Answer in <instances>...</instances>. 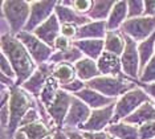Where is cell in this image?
Instances as JSON below:
<instances>
[{
	"mask_svg": "<svg viewBox=\"0 0 155 139\" xmlns=\"http://www.w3.org/2000/svg\"><path fill=\"white\" fill-rule=\"evenodd\" d=\"M109 139H118V138H115V137H111V135H109Z\"/></svg>",
	"mask_w": 155,
	"mask_h": 139,
	"instance_id": "48",
	"label": "cell"
},
{
	"mask_svg": "<svg viewBox=\"0 0 155 139\" xmlns=\"http://www.w3.org/2000/svg\"><path fill=\"white\" fill-rule=\"evenodd\" d=\"M97 65H98V70H100L101 76H110V77L123 76L121 57L117 55L104 52L100 58L97 60Z\"/></svg>",
	"mask_w": 155,
	"mask_h": 139,
	"instance_id": "15",
	"label": "cell"
},
{
	"mask_svg": "<svg viewBox=\"0 0 155 139\" xmlns=\"http://www.w3.org/2000/svg\"><path fill=\"white\" fill-rule=\"evenodd\" d=\"M53 139H69V137L64 130H56L53 133Z\"/></svg>",
	"mask_w": 155,
	"mask_h": 139,
	"instance_id": "45",
	"label": "cell"
},
{
	"mask_svg": "<svg viewBox=\"0 0 155 139\" xmlns=\"http://www.w3.org/2000/svg\"><path fill=\"white\" fill-rule=\"evenodd\" d=\"M114 4L115 2L113 0H93V5L90 12L87 13V17L91 21H106Z\"/></svg>",
	"mask_w": 155,
	"mask_h": 139,
	"instance_id": "24",
	"label": "cell"
},
{
	"mask_svg": "<svg viewBox=\"0 0 155 139\" xmlns=\"http://www.w3.org/2000/svg\"><path fill=\"white\" fill-rule=\"evenodd\" d=\"M73 45L82 52L84 57L91 58L97 61L101 55L105 52V41L104 40H76Z\"/></svg>",
	"mask_w": 155,
	"mask_h": 139,
	"instance_id": "22",
	"label": "cell"
},
{
	"mask_svg": "<svg viewBox=\"0 0 155 139\" xmlns=\"http://www.w3.org/2000/svg\"><path fill=\"white\" fill-rule=\"evenodd\" d=\"M105 131L118 139H139V127L123 121L118 123H111Z\"/></svg>",
	"mask_w": 155,
	"mask_h": 139,
	"instance_id": "23",
	"label": "cell"
},
{
	"mask_svg": "<svg viewBox=\"0 0 155 139\" xmlns=\"http://www.w3.org/2000/svg\"><path fill=\"white\" fill-rule=\"evenodd\" d=\"M45 139H53V134H52V135H49V137H47Z\"/></svg>",
	"mask_w": 155,
	"mask_h": 139,
	"instance_id": "47",
	"label": "cell"
},
{
	"mask_svg": "<svg viewBox=\"0 0 155 139\" xmlns=\"http://www.w3.org/2000/svg\"><path fill=\"white\" fill-rule=\"evenodd\" d=\"M144 16H155V0H147L144 2Z\"/></svg>",
	"mask_w": 155,
	"mask_h": 139,
	"instance_id": "42",
	"label": "cell"
},
{
	"mask_svg": "<svg viewBox=\"0 0 155 139\" xmlns=\"http://www.w3.org/2000/svg\"><path fill=\"white\" fill-rule=\"evenodd\" d=\"M81 58H84L82 52H81L78 48H76L74 45H72L69 49H66V51L54 52L53 55H52L51 60H49V62L53 64V65H57V64H62V62L72 64V65H74V64L78 62Z\"/></svg>",
	"mask_w": 155,
	"mask_h": 139,
	"instance_id": "27",
	"label": "cell"
},
{
	"mask_svg": "<svg viewBox=\"0 0 155 139\" xmlns=\"http://www.w3.org/2000/svg\"><path fill=\"white\" fill-rule=\"evenodd\" d=\"M72 99H73L72 94L60 89L54 101L47 109V113L52 121V123H53V126L56 127V130H62V127H64V122L69 113L70 105H72Z\"/></svg>",
	"mask_w": 155,
	"mask_h": 139,
	"instance_id": "10",
	"label": "cell"
},
{
	"mask_svg": "<svg viewBox=\"0 0 155 139\" xmlns=\"http://www.w3.org/2000/svg\"><path fill=\"white\" fill-rule=\"evenodd\" d=\"M86 88V82H84V81H81L80 78H76L73 82H70L68 85H64V86H61V90H64L66 93H69V94L74 95L77 93H80L81 90H84V89Z\"/></svg>",
	"mask_w": 155,
	"mask_h": 139,
	"instance_id": "33",
	"label": "cell"
},
{
	"mask_svg": "<svg viewBox=\"0 0 155 139\" xmlns=\"http://www.w3.org/2000/svg\"><path fill=\"white\" fill-rule=\"evenodd\" d=\"M155 138V121L139 126V139H154Z\"/></svg>",
	"mask_w": 155,
	"mask_h": 139,
	"instance_id": "36",
	"label": "cell"
},
{
	"mask_svg": "<svg viewBox=\"0 0 155 139\" xmlns=\"http://www.w3.org/2000/svg\"><path fill=\"white\" fill-rule=\"evenodd\" d=\"M129 8V19H137V17L144 16V2L142 0H130L127 2Z\"/></svg>",
	"mask_w": 155,
	"mask_h": 139,
	"instance_id": "31",
	"label": "cell"
},
{
	"mask_svg": "<svg viewBox=\"0 0 155 139\" xmlns=\"http://www.w3.org/2000/svg\"><path fill=\"white\" fill-rule=\"evenodd\" d=\"M114 111H115V102L106 106V108L91 110L90 118L87 119V122L78 131H85V133H101V131H105L113 122Z\"/></svg>",
	"mask_w": 155,
	"mask_h": 139,
	"instance_id": "11",
	"label": "cell"
},
{
	"mask_svg": "<svg viewBox=\"0 0 155 139\" xmlns=\"http://www.w3.org/2000/svg\"><path fill=\"white\" fill-rule=\"evenodd\" d=\"M0 48H2V53L8 58L16 73V85L21 86L36 72L38 65L35 62L25 46L17 40L16 36H12V35L2 36Z\"/></svg>",
	"mask_w": 155,
	"mask_h": 139,
	"instance_id": "1",
	"label": "cell"
},
{
	"mask_svg": "<svg viewBox=\"0 0 155 139\" xmlns=\"http://www.w3.org/2000/svg\"><path fill=\"white\" fill-rule=\"evenodd\" d=\"M41 121V115L40 113H38V110L36 108L31 109L29 111H28L25 115H24V118L21 121V123H20V129L21 127H25L28 124H32V123H36V122H40Z\"/></svg>",
	"mask_w": 155,
	"mask_h": 139,
	"instance_id": "34",
	"label": "cell"
},
{
	"mask_svg": "<svg viewBox=\"0 0 155 139\" xmlns=\"http://www.w3.org/2000/svg\"><path fill=\"white\" fill-rule=\"evenodd\" d=\"M138 82L140 84H155V56L149 61L144 69L139 74Z\"/></svg>",
	"mask_w": 155,
	"mask_h": 139,
	"instance_id": "30",
	"label": "cell"
},
{
	"mask_svg": "<svg viewBox=\"0 0 155 139\" xmlns=\"http://www.w3.org/2000/svg\"><path fill=\"white\" fill-rule=\"evenodd\" d=\"M91 115V109L81 99L73 95L72 105L66 115L62 130H80Z\"/></svg>",
	"mask_w": 155,
	"mask_h": 139,
	"instance_id": "12",
	"label": "cell"
},
{
	"mask_svg": "<svg viewBox=\"0 0 155 139\" xmlns=\"http://www.w3.org/2000/svg\"><path fill=\"white\" fill-rule=\"evenodd\" d=\"M135 85L139 86L140 89H143V90L147 93V95H149L153 101H155V84H140L138 81H135Z\"/></svg>",
	"mask_w": 155,
	"mask_h": 139,
	"instance_id": "40",
	"label": "cell"
},
{
	"mask_svg": "<svg viewBox=\"0 0 155 139\" xmlns=\"http://www.w3.org/2000/svg\"><path fill=\"white\" fill-rule=\"evenodd\" d=\"M85 139H109V134L106 131H101V133H85L81 131Z\"/></svg>",
	"mask_w": 155,
	"mask_h": 139,
	"instance_id": "41",
	"label": "cell"
},
{
	"mask_svg": "<svg viewBox=\"0 0 155 139\" xmlns=\"http://www.w3.org/2000/svg\"><path fill=\"white\" fill-rule=\"evenodd\" d=\"M138 52L140 58V72L144 69V66L149 64V61L155 56V33L150 36L147 40H144L138 44ZM139 72V74H140Z\"/></svg>",
	"mask_w": 155,
	"mask_h": 139,
	"instance_id": "29",
	"label": "cell"
},
{
	"mask_svg": "<svg viewBox=\"0 0 155 139\" xmlns=\"http://www.w3.org/2000/svg\"><path fill=\"white\" fill-rule=\"evenodd\" d=\"M0 82H2V86L11 89L13 86H16V80H12V78L4 76V74H0Z\"/></svg>",
	"mask_w": 155,
	"mask_h": 139,
	"instance_id": "43",
	"label": "cell"
},
{
	"mask_svg": "<svg viewBox=\"0 0 155 139\" xmlns=\"http://www.w3.org/2000/svg\"><path fill=\"white\" fill-rule=\"evenodd\" d=\"M31 15V2L25 0H4L2 2V17L8 23L11 35L17 36L24 31Z\"/></svg>",
	"mask_w": 155,
	"mask_h": 139,
	"instance_id": "3",
	"label": "cell"
},
{
	"mask_svg": "<svg viewBox=\"0 0 155 139\" xmlns=\"http://www.w3.org/2000/svg\"><path fill=\"white\" fill-rule=\"evenodd\" d=\"M52 76H53V78L57 81L60 88H61V86H64V85H68L70 82H73V81L77 78V73H76L74 65L62 62V64L54 65Z\"/></svg>",
	"mask_w": 155,
	"mask_h": 139,
	"instance_id": "26",
	"label": "cell"
},
{
	"mask_svg": "<svg viewBox=\"0 0 155 139\" xmlns=\"http://www.w3.org/2000/svg\"><path fill=\"white\" fill-rule=\"evenodd\" d=\"M154 121H155L154 102H146V103H143L139 109H137L130 117H127L123 122L139 127V126H142V124H144V123L154 122Z\"/></svg>",
	"mask_w": 155,
	"mask_h": 139,
	"instance_id": "20",
	"label": "cell"
},
{
	"mask_svg": "<svg viewBox=\"0 0 155 139\" xmlns=\"http://www.w3.org/2000/svg\"><path fill=\"white\" fill-rule=\"evenodd\" d=\"M73 45V41L69 40V38L64 37L62 35H60V36L56 38L54 44H53V51L54 52H62V51H66V49H69L70 46Z\"/></svg>",
	"mask_w": 155,
	"mask_h": 139,
	"instance_id": "38",
	"label": "cell"
},
{
	"mask_svg": "<svg viewBox=\"0 0 155 139\" xmlns=\"http://www.w3.org/2000/svg\"><path fill=\"white\" fill-rule=\"evenodd\" d=\"M106 33H107L106 21H90V23L78 28V33H77L76 40H105Z\"/></svg>",
	"mask_w": 155,
	"mask_h": 139,
	"instance_id": "18",
	"label": "cell"
},
{
	"mask_svg": "<svg viewBox=\"0 0 155 139\" xmlns=\"http://www.w3.org/2000/svg\"><path fill=\"white\" fill-rule=\"evenodd\" d=\"M105 52L113 53L121 57L125 51L126 41L125 36L121 33V31H107L106 37H105Z\"/></svg>",
	"mask_w": 155,
	"mask_h": 139,
	"instance_id": "25",
	"label": "cell"
},
{
	"mask_svg": "<svg viewBox=\"0 0 155 139\" xmlns=\"http://www.w3.org/2000/svg\"><path fill=\"white\" fill-rule=\"evenodd\" d=\"M12 139H29V138H28L24 133H21L20 130H17L16 133H15V135H13V138H12Z\"/></svg>",
	"mask_w": 155,
	"mask_h": 139,
	"instance_id": "46",
	"label": "cell"
},
{
	"mask_svg": "<svg viewBox=\"0 0 155 139\" xmlns=\"http://www.w3.org/2000/svg\"><path fill=\"white\" fill-rule=\"evenodd\" d=\"M78 25L76 24H62L61 25V35L69 40L74 41L77 38V33H78Z\"/></svg>",
	"mask_w": 155,
	"mask_h": 139,
	"instance_id": "37",
	"label": "cell"
},
{
	"mask_svg": "<svg viewBox=\"0 0 155 139\" xmlns=\"http://www.w3.org/2000/svg\"><path fill=\"white\" fill-rule=\"evenodd\" d=\"M146 102H153V99L139 86H135L130 91L125 93L115 101V111L111 123H118L125 121Z\"/></svg>",
	"mask_w": 155,
	"mask_h": 139,
	"instance_id": "5",
	"label": "cell"
},
{
	"mask_svg": "<svg viewBox=\"0 0 155 139\" xmlns=\"http://www.w3.org/2000/svg\"><path fill=\"white\" fill-rule=\"evenodd\" d=\"M54 15L57 16L61 25L62 24H76V25H78V27H82L91 21L87 16H82V15H80V13H77L72 7L64 5L61 3V0L57 2V5H56V9H54Z\"/></svg>",
	"mask_w": 155,
	"mask_h": 139,
	"instance_id": "16",
	"label": "cell"
},
{
	"mask_svg": "<svg viewBox=\"0 0 155 139\" xmlns=\"http://www.w3.org/2000/svg\"><path fill=\"white\" fill-rule=\"evenodd\" d=\"M19 130L25 134L29 139H45L47 137H49V135H52L54 133L53 130L49 129L48 124L44 123L43 121L32 123V124H28V126L21 127V129H19Z\"/></svg>",
	"mask_w": 155,
	"mask_h": 139,
	"instance_id": "28",
	"label": "cell"
},
{
	"mask_svg": "<svg viewBox=\"0 0 155 139\" xmlns=\"http://www.w3.org/2000/svg\"><path fill=\"white\" fill-rule=\"evenodd\" d=\"M9 121H11V114H9V105L2 106L0 108V123H2V129L7 133L9 127Z\"/></svg>",
	"mask_w": 155,
	"mask_h": 139,
	"instance_id": "39",
	"label": "cell"
},
{
	"mask_svg": "<svg viewBox=\"0 0 155 139\" xmlns=\"http://www.w3.org/2000/svg\"><path fill=\"white\" fill-rule=\"evenodd\" d=\"M66 134H68V137L69 139H85L84 138V135L81 131L78 130H64Z\"/></svg>",
	"mask_w": 155,
	"mask_h": 139,
	"instance_id": "44",
	"label": "cell"
},
{
	"mask_svg": "<svg viewBox=\"0 0 155 139\" xmlns=\"http://www.w3.org/2000/svg\"><path fill=\"white\" fill-rule=\"evenodd\" d=\"M154 139H155V138H154Z\"/></svg>",
	"mask_w": 155,
	"mask_h": 139,
	"instance_id": "49",
	"label": "cell"
},
{
	"mask_svg": "<svg viewBox=\"0 0 155 139\" xmlns=\"http://www.w3.org/2000/svg\"><path fill=\"white\" fill-rule=\"evenodd\" d=\"M0 74H4V76L12 78V80H16V73L13 70V68L11 65V62L8 61V58L2 53V60H0Z\"/></svg>",
	"mask_w": 155,
	"mask_h": 139,
	"instance_id": "35",
	"label": "cell"
},
{
	"mask_svg": "<svg viewBox=\"0 0 155 139\" xmlns=\"http://www.w3.org/2000/svg\"><path fill=\"white\" fill-rule=\"evenodd\" d=\"M53 68L54 65L51 62H47V64H43L40 65L36 69L32 76H31L28 80L21 85V88L24 89L25 91L29 93L32 97L38 101L40 98V94L43 91V89L47 84V81L49 80V77H52V73H53Z\"/></svg>",
	"mask_w": 155,
	"mask_h": 139,
	"instance_id": "13",
	"label": "cell"
},
{
	"mask_svg": "<svg viewBox=\"0 0 155 139\" xmlns=\"http://www.w3.org/2000/svg\"><path fill=\"white\" fill-rule=\"evenodd\" d=\"M16 37H17V40L25 46L28 53L31 55V57L35 60V62H36L38 66L43 65V64L49 62L52 55L54 53L52 46H49L45 44L44 41H41L32 32L23 31V32H20Z\"/></svg>",
	"mask_w": 155,
	"mask_h": 139,
	"instance_id": "7",
	"label": "cell"
},
{
	"mask_svg": "<svg viewBox=\"0 0 155 139\" xmlns=\"http://www.w3.org/2000/svg\"><path fill=\"white\" fill-rule=\"evenodd\" d=\"M74 97L81 99L84 103H86L91 110L106 108V106L111 105V103H114L115 101H117V99L105 97L104 94H101V93L93 90V89H90V88H85L84 90H81L80 93L74 94Z\"/></svg>",
	"mask_w": 155,
	"mask_h": 139,
	"instance_id": "17",
	"label": "cell"
},
{
	"mask_svg": "<svg viewBox=\"0 0 155 139\" xmlns=\"http://www.w3.org/2000/svg\"><path fill=\"white\" fill-rule=\"evenodd\" d=\"M91 5H93V0H72V8L82 16H87Z\"/></svg>",
	"mask_w": 155,
	"mask_h": 139,
	"instance_id": "32",
	"label": "cell"
},
{
	"mask_svg": "<svg viewBox=\"0 0 155 139\" xmlns=\"http://www.w3.org/2000/svg\"><path fill=\"white\" fill-rule=\"evenodd\" d=\"M56 5H57L56 0H48V2L31 0V15L24 32H33L43 23H45L54 13Z\"/></svg>",
	"mask_w": 155,
	"mask_h": 139,
	"instance_id": "9",
	"label": "cell"
},
{
	"mask_svg": "<svg viewBox=\"0 0 155 139\" xmlns=\"http://www.w3.org/2000/svg\"><path fill=\"white\" fill-rule=\"evenodd\" d=\"M32 33L36 35V36L40 38L41 41H44L47 45L53 48L56 38L61 35V24H60L57 16L53 13L45 23H43L38 28H36Z\"/></svg>",
	"mask_w": 155,
	"mask_h": 139,
	"instance_id": "14",
	"label": "cell"
},
{
	"mask_svg": "<svg viewBox=\"0 0 155 139\" xmlns=\"http://www.w3.org/2000/svg\"><path fill=\"white\" fill-rule=\"evenodd\" d=\"M74 69L77 73V78H80L84 82H89V81L101 76L100 70H98L97 61H94V60H91V58H87V57H84L78 62H76Z\"/></svg>",
	"mask_w": 155,
	"mask_h": 139,
	"instance_id": "21",
	"label": "cell"
},
{
	"mask_svg": "<svg viewBox=\"0 0 155 139\" xmlns=\"http://www.w3.org/2000/svg\"><path fill=\"white\" fill-rule=\"evenodd\" d=\"M121 33L133 38L135 42H142L155 33V16H142L137 19H127L121 27Z\"/></svg>",
	"mask_w": 155,
	"mask_h": 139,
	"instance_id": "6",
	"label": "cell"
},
{
	"mask_svg": "<svg viewBox=\"0 0 155 139\" xmlns=\"http://www.w3.org/2000/svg\"><path fill=\"white\" fill-rule=\"evenodd\" d=\"M125 36V35H123ZM126 46L121 56L122 69L123 74L129 77L133 81L139 80V72H140V58L138 52V42H135L133 38L125 36Z\"/></svg>",
	"mask_w": 155,
	"mask_h": 139,
	"instance_id": "8",
	"label": "cell"
},
{
	"mask_svg": "<svg viewBox=\"0 0 155 139\" xmlns=\"http://www.w3.org/2000/svg\"><path fill=\"white\" fill-rule=\"evenodd\" d=\"M127 19H129L127 2H123V0L115 2V4L111 9L110 16H109V19L106 20L107 31H119Z\"/></svg>",
	"mask_w": 155,
	"mask_h": 139,
	"instance_id": "19",
	"label": "cell"
},
{
	"mask_svg": "<svg viewBox=\"0 0 155 139\" xmlns=\"http://www.w3.org/2000/svg\"><path fill=\"white\" fill-rule=\"evenodd\" d=\"M135 86H137L135 81L130 80L125 74L122 77L100 76L94 78V80L89 81V82H86V88L93 89V90L104 94L105 97H109L113 99H118L121 95L130 91Z\"/></svg>",
	"mask_w": 155,
	"mask_h": 139,
	"instance_id": "4",
	"label": "cell"
},
{
	"mask_svg": "<svg viewBox=\"0 0 155 139\" xmlns=\"http://www.w3.org/2000/svg\"><path fill=\"white\" fill-rule=\"evenodd\" d=\"M8 105L11 121H9V127L7 130V135L12 139L15 133L20 129V123H21L24 115L33 108L38 110V105L37 101L29 93L24 90L21 86H17V85L11 88V99H9Z\"/></svg>",
	"mask_w": 155,
	"mask_h": 139,
	"instance_id": "2",
	"label": "cell"
}]
</instances>
